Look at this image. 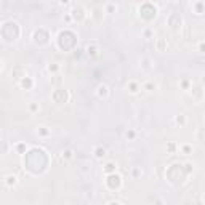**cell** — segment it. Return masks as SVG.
I'll return each mask as SVG.
<instances>
[{
	"instance_id": "6da1fadb",
	"label": "cell",
	"mask_w": 205,
	"mask_h": 205,
	"mask_svg": "<svg viewBox=\"0 0 205 205\" xmlns=\"http://www.w3.org/2000/svg\"><path fill=\"white\" fill-rule=\"evenodd\" d=\"M71 16H72L74 21H82V19H85V16H87L85 8H83L82 5H74L72 10H71Z\"/></svg>"
},
{
	"instance_id": "7a4b0ae2",
	"label": "cell",
	"mask_w": 205,
	"mask_h": 205,
	"mask_svg": "<svg viewBox=\"0 0 205 205\" xmlns=\"http://www.w3.org/2000/svg\"><path fill=\"white\" fill-rule=\"evenodd\" d=\"M34 42H35V43H39V45L46 43V42H48V34H46V31L37 29L34 32Z\"/></svg>"
},
{
	"instance_id": "3957f363",
	"label": "cell",
	"mask_w": 205,
	"mask_h": 205,
	"mask_svg": "<svg viewBox=\"0 0 205 205\" xmlns=\"http://www.w3.org/2000/svg\"><path fill=\"white\" fill-rule=\"evenodd\" d=\"M108 186L111 189H119L120 186H122V178H120L119 175H115V173L109 175L108 176Z\"/></svg>"
},
{
	"instance_id": "277c9868",
	"label": "cell",
	"mask_w": 205,
	"mask_h": 205,
	"mask_svg": "<svg viewBox=\"0 0 205 205\" xmlns=\"http://www.w3.org/2000/svg\"><path fill=\"white\" fill-rule=\"evenodd\" d=\"M53 98H55V101H58V103H66L67 98H69V95H67L66 90H61V88H59L58 91H55Z\"/></svg>"
},
{
	"instance_id": "5b68a950",
	"label": "cell",
	"mask_w": 205,
	"mask_h": 205,
	"mask_svg": "<svg viewBox=\"0 0 205 205\" xmlns=\"http://www.w3.org/2000/svg\"><path fill=\"white\" fill-rule=\"evenodd\" d=\"M19 83H21V87L22 88H26V90H31V88L32 87H34V80H32V79L31 77H22L21 79V80H19Z\"/></svg>"
},
{
	"instance_id": "8992f818",
	"label": "cell",
	"mask_w": 205,
	"mask_h": 205,
	"mask_svg": "<svg viewBox=\"0 0 205 205\" xmlns=\"http://www.w3.org/2000/svg\"><path fill=\"white\" fill-rule=\"evenodd\" d=\"M96 95L100 98H104V100H106V98L109 96V88L106 85H100V87H98V90H96Z\"/></svg>"
},
{
	"instance_id": "52a82bcc",
	"label": "cell",
	"mask_w": 205,
	"mask_h": 205,
	"mask_svg": "<svg viewBox=\"0 0 205 205\" xmlns=\"http://www.w3.org/2000/svg\"><path fill=\"white\" fill-rule=\"evenodd\" d=\"M93 154H95L96 159H103V157H106L108 151H106V147H103V146H96L95 151H93Z\"/></svg>"
},
{
	"instance_id": "ba28073f",
	"label": "cell",
	"mask_w": 205,
	"mask_h": 205,
	"mask_svg": "<svg viewBox=\"0 0 205 205\" xmlns=\"http://www.w3.org/2000/svg\"><path fill=\"white\" fill-rule=\"evenodd\" d=\"M115 168H117V165H115L114 162H108V164L104 165V173L112 175V173H115Z\"/></svg>"
},
{
	"instance_id": "9c48e42d",
	"label": "cell",
	"mask_w": 205,
	"mask_h": 205,
	"mask_svg": "<svg viewBox=\"0 0 205 205\" xmlns=\"http://www.w3.org/2000/svg\"><path fill=\"white\" fill-rule=\"evenodd\" d=\"M156 48H157V51H165V48H167V40H165V39H157Z\"/></svg>"
},
{
	"instance_id": "30bf717a",
	"label": "cell",
	"mask_w": 205,
	"mask_h": 205,
	"mask_svg": "<svg viewBox=\"0 0 205 205\" xmlns=\"http://www.w3.org/2000/svg\"><path fill=\"white\" fill-rule=\"evenodd\" d=\"M16 183H18V178L15 175H7L5 176V184L7 186H15Z\"/></svg>"
},
{
	"instance_id": "8fae6325",
	"label": "cell",
	"mask_w": 205,
	"mask_h": 205,
	"mask_svg": "<svg viewBox=\"0 0 205 205\" xmlns=\"http://www.w3.org/2000/svg\"><path fill=\"white\" fill-rule=\"evenodd\" d=\"M128 90H130V93H133V95H135V93H138L139 85H138L136 82H130V83H128Z\"/></svg>"
},
{
	"instance_id": "7c38bea8",
	"label": "cell",
	"mask_w": 205,
	"mask_h": 205,
	"mask_svg": "<svg viewBox=\"0 0 205 205\" xmlns=\"http://www.w3.org/2000/svg\"><path fill=\"white\" fill-rule=\"evenodd\" d=\"M72 157H74V151H72V149H66V151H63V159L71 160Z\"/></svg>"
},
{
	"instance_id": "4fadbf2b",
	"label": "cell",
	"mask_w": 205,
	"mask_h": 205,
	"mask_svg": "<svg viewBox=\"0 0 205 205\" xmlns=\"http://www.w3.org/2000/svg\"><path fill=\"white\" fill-rule=\"evenodd\" d=\"M117 5L115 3H106V13H115Z\"/></svg>"
},
{
	"instance_id": "5bb4252c",
	"label": "cell",
	"mask_w": 205,
	"mask_h": 205,
	"mask_svg": "<svg viewBox=\"0 0 205 205\" xmlns=\"http://www.w3.org/2000/svg\"><path fill=\"white\" fill-rule=\"evenodd\" d=\"M87 53H88V55H96V53H98V48H96L95 45H88V46H87Z\"/></svg>"
},
{
	"instance_id": "9a60e30c",
	"label": "cell",
	"mask_w": 205,
	"mask_h": 205,
	"mask_svg": "<svg viewBox=\"0 0 205 205\" xmlns=\"http://www.w3.org/2000/svg\"><path fill=\"white\" fill-rule=\"evenodd\" d=\"M194 8H195V13L197 15H202V10H204V3H194Z\"/></svg>"
},
{
	"instance_id": "2e32d148",
	"label": "cell",
	"mask_w": 205,
	"mask_h": 205,
	"mask_svg": "<svg viewBox=\"0 0 205 205\" xmlns=\"http://www.w3.org/2000/svg\"><path fill=\"white\" fill-rule=\"evenodd\" d=\"M48 71H50V72H58V71H59V64H56V63L50 64V66H48Z\"/></svg>"
},
{
	"instance_id": "e0dca14e",
	"label": "cell",
	"mask_w": 205,
	"mask_h": 205,
	"mask_svg": "<svg viewBox=\"0 0 205 205\" xmlns=\"http://www.w3.org/2000/svg\"><path fill=\"white\" fill-rule=\"evenodd\" d=\"M39 135H40V136H48V135H50V130H46L45 127H40V128H39Z\"/></svg>"
},
{
	"instance_id": "ac0fdd59",
	"label": "cell",
	"mask_w": 205,
	"mask_h": 205,
	"mask_svg": "<svg viewBox=\"0 0 205 205\" xmlns=\"http://www.w3.org/2000/svg\"><path fill=\"white\" fill-rule=\"evenodd\" d=\"M175 120H176V123H180V125H184L186 123V117H184V115H178Z\"/></svg>"
},
{
	"instance_id": "d6986e66",
	"label": "cell",
	"mask_w": 205,
	"mask_h": 205,
	"mask_svg": "<svg viewBox=\"0 0 205 205\" xmlns=\"http://www.w3.org/2000/svg\"><path fill=\"white\" fill-rule=\"evenodd\" d=\"M154 88H156V85H154V83H151V82L144 83V90H147V91H152Z\"/></svg>"
},
{
	"instance_id": "ffe728a7",
	"label": "cell",
	"mask_w": 205,
	"mask_h": 205,
	"mask_svg": "<svg viewBox=\"0 0 205 205\" xmlns=\"http://www.w3.org/2000/svg\"><path fill=\"white\" fill-rule=\"evenodd\" d=\"M125 136H127L128 139H133L135 136H136V133H135L133 130H128V132H125Z\"/></svg>"
},
{
	"instance_id": "44dd1931",
	"label": "cell",
	"mask_w": 205,
	"mask_h": 205,
	"mask_svg": "<svg viewBox=\"0 0 205 205\" xmlns=\"http://www.w3.org/2000/svg\"><path fill=\"white\" fill-rule=\"evenodd\" d=\"M29 111L31 112H37V111H39V104H37V103H32L29 106Z\"/></svg>"
},
{
	"instance_id": "7402d4cb",
	"label": "cell",
	"mask_w": 205,
	"mask_h": 205,
	"mask_svg": "<svg viewBox=\"0 0 205 205\" xmlns=\"http://www.w3.org/2000/svg\"><path fill=\"white\" fill-rule=\"evenodd\" d=\"M143 35H144V39H151V35H152V29H144Z\"/></svg>"
},
{
	"instance_id": "603a6c76",
	"label": "cell",
	"mask_w": 205,
	"mask_h": 205,
	"mask_svg": "<svg viewBox=\"0 0 205 205\" xmlns=\"http://www.w3.org/2000/svg\"><path fill=\"white\" fill-rule=\"evenodd\" d=\"M197 48H199V51H200V53H205V42H199Z\"/></svg>"
},
{
	"instance_id": "cb8c5ba5",
	"label": "cell",
	"mask_w": 205,
	"mask_h": 205,
	"mask_svg": "<svg viewBox=\"0 0 205 205\" xmlns=\"http://www.w3.org/2000/svg\"><path fill=\"white\" fill-rule=\"evenodd\" d=\"M16 149H18V152H22V151H24V149H26V144H22V143H19V144H18V146H16Z\"/></svg>"
},
{
	"instance_id": "d4e9b609",
	"label": "cell",
	"mask_w": 205,
	"mask_h": 205,
	"mask_svg": "<svg viewBox=\"0 0 205 205\" xmlns=\"http://www.w3.org/2000/svg\"><path fill=\"white\" fill-rule=\"evenodd\" d=\"M139 175H141V170H139V168H133V178H138Z\"/></svg>"
},
{
	"instance_id": "484cf974",
	"label": "cell",
	"mask_w": 205,
	"mask_h": 205,
	"mask_svg": "<svg viewBox=\"0 0 205 205\" xmlns=\"http://www.w3.org/2000/svg\"><path fill=\"white\" fill-rule=\"evenodd\" d=\"M181 87H183L184 90H188V88H189V82L188 80H183V82H181Z\"/></svg>"
},
{
	"instance_id": "4316f807",
	"label": "cell",
	"mask_w": 205,
	"mask_h": 205,
	"mask_svg": "<svg viewBox=\"0 0 205 205\" xmlns=\"http://www.w3.org/2000/svg\"><path fill=\"white\" fill-rule=\"evenodd\" d=\"M168 151H170V152H175V151H176V146H175L173 143H170V144H168Z\"/></svg>"
},
{
	"instance_id": "83f0119b",
	"label": "cell",
	"mask_w": 205,
	"mask_h": 205,
	"mask_svg": "<svg viewBox=\"0 0 205 205\" xmlns=\"http://www.w3.org/2000/svg\"><path fill=\"white\" fill-rule=\"evenodd\" d=\"M64 19H66V22H71V21H72V16H71V13H67V15L64 16Z\"/></svg>"
},
{
	"instance_id": "f1b7e54d",
	"label": "cell",
	"mask_w": 205,
	"mask_h": 205,
	"mask_svg": "<svg viewBox=\"0 0 205 205\" xmlns=\"http://www.w3.org/2000/svg\"><path fill=\"white\" fill-rule=\"evenodd\" d=\"M183 152H184V154H189V152H191V147H189V146H183Z\"/></svg>"
},
{
	"instance_id": "f546056e",
	"label": "cell",
	"mask_w": 205,
	"mask_h": 205,
	"mask_svg": "<svg viewBox=\"0 0 205 205\" xmlns=\"http://www.w3.org/2000/svg\"><path fill=\"white\" fill-rule=\"evenodd\" d=\"M184 167H186V173H191V170H192L191 167H192V165H191V164H186Z\"/></svg>"
},
{
	"instance_id": "4dcf8cb0",
	"label": "cell",
	"mask_w": 205,
	"mask_h": 205,
	"mask_svg": "<svg viewBox=\"0 0 205 205\" xmlns=\"http://www.w3.org/2000/svg\"><path fill=\"white\" fill-rule=\"evenodd\" d=\"M108 205H120V204H119V202H109Z\"/></svg>"
},
{
	"instance_id": "1f68e13d",
	"label": "cell",
	"mask_w": 205,
	"mask_h": 205,
	"mask_svg": "<svg viewBox=\"0 0 205 205\" xmlns=\"http://www.w3.org/2000/svg\"><path fill=\"white\" fill-rule=\"evenodd\" d=\"M204 202H205V195H204Z\"/></svg>"
}]
</instances>
